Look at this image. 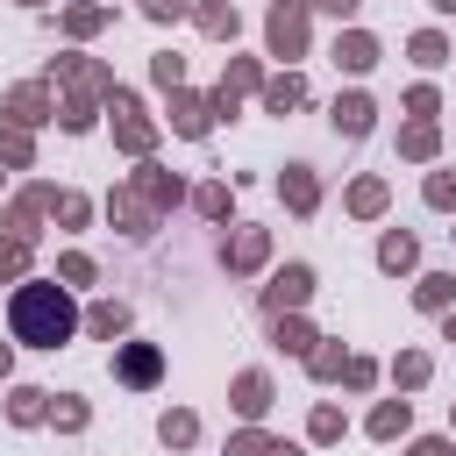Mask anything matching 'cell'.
Returning <instances> with one entry per match:
<instances>
[{
  "instance_id": "cell-2",
  "label": "cell",
  "mask_w": 456,
  "mask_h": 456,
  "mask_svg": "<svg viewBox=\"0 0 456 456\" xmlns=\"http://www.w3.org/2000/svg\"><path fill=\"white\" fill-rule=\"evenodd\" d=\"M114 378H121V385H157V378H164V356H157V342H121V356H114Z\"/></svg>"
},
{
  "instance_id": "cell-34",
  "label": "cell",
  "mask_w": 456,
  "mask_h": 456,
  "mask_svg": "<svg viewBox=\"0 0 456 456\" xmlns=\"http://www.w3.org/2000/svg\"><path fill=\"white\" fill-rule=\"evenodd\" d=\"M342 370V349H314V378H335Z\"/></svg>"
},
{
  "instance_id": "cell-28",
  "label": "cell",
  "mask_w": 456,
  "mask_h": 456,
  "mask_svg": "<svg viewBox=\"0 0 456 456\" xmlns=\"http://www.w3.org/2000/svg\"><path fill=\"white\" fill-rule=\"evenodd\" d=\"M150 71H157V86H178V78H185V64H178V57H171V50H164V57H157V64H150Z\"/></svg>"
},
{
  "instance_id": "cell-35",
  "label": "cell",
  "mask_w": 456,
  "mask_h": 456,
  "mask_svg": "<svg viewBox=\"0 0 456 456\" xmlns=\"http://www.w3.org/2000/svg\"><path fill=\"white\" fill-rule=\"evenodd\" d=\"M50 413H57V428H86V406H78V399H64V406H50Z\"/></svg>"
},
{
  "instance_id": "cell-21",
  "label": "cell",
  "mask_w": 456,
  "mask_h": 456,
  "mask_svg": "<svg viewBox=\"0 0 456 456\" xmlns=\"http://www.w3.org/2000/svg\"><path fill=\"white\" fill-rule=\"evenodd\" d=\"M200 28L207 36H235V7H200Z\"/></svg>"
},
{
  "instance_id": "cell-18",
  "label": "cell",
  "mask_w": 456,
  "mask_h": 456,
  "mask_svg": "<svg viewBox=\"0 0 456 456\" xmlns=\"http://www.w3.org/2000/svg\"><path fill=\"white\" fill-rule=\"evenodd\" d=\"M256 256H264V235H256V228H242V235L228 242V264H256Z\"/></svg>"
},
{
  "instance_id": "cell-26",
  "label": "cell",
  "mask_w": 456,
  "mask_h": 456,
  "mask_svg": "<svg viewBox=\"0 0 456 456\" xmlns=\"http://www.w3.org/2000/svg\"><path fill=\"white\" fill-rule=\"evenodd\" d=\"M428 200H435V207H456V171H435V178H428Z\"/></svg>"
},
{
  "instance_id": "cell-9",
  "label": "cell",
  "mask_w": 456,
  "mask_h": 456,
  "mask_svg": "<svg viewBox=\"0 0 456 456\" xmlns=\"http://www.w3.org/2000/svg\"><path fill=\"white\" fill-rule=\"evenodd\" d=\"M207 114H214L207 100H185V93L171 100V121H178V135H207Z\"/></svg>"
},
{
  "instance_id": "cell-6",
  "label": "cell",
  "mask_w": 456,
  "mask_h": 456,
  "mask_svg": "<svg viewBox=\"0 0 456 456\" xmlns=\"http://www.w3.org/2000/svg\"><path fill=\"white\" fill-rule=\"evenodd\" d=\"M264 406H271V378H264V370H242V378H235V413L256 420Z\"/></svg>"
},
{
  "instance_id": "cell-19",
  "label": "cell",
  "mask_w": 456,
  "mask_h": 456,
  "mask_svg": "<svg viewBox=\"0 0 456 456\" xmlns=\"http://www.w3.org/2000/svg\"><path fill=\"white\" fill-rule=\"evenodd\" d=\"M449 292H456V278H442V271H435V278H420V292H413V299H420V306H449Z\"/></svg>"
},
{
  "instance_id": "cell-15",
  "label": "cell",
  "mask_w": 456,
  "mask_h": 456,
  "mask_svg": "<svg viewBox=\"0 0 456 456\" xmlns=\"http://www.w3.org/2000/svg\"><path fill=\"white\" fill-rule=\"evenodd\" d=\"M378 264H385V271H406V264H413V235H385V242H378Z\"/></svg>"
},
{
  "instance_id": "cell-11",
  "label": "cell",
  "mask_w": 456,
  "mask_h": 456,
  "mask_svg": "<svg viewBox=\"0 0 456 456\" xmlns=\"http://www.w3.org/2000/svg\"><path fill=\"white\" fill-rule=\"evenodd\" d=\"M86 328H93V335H121V328H128V306H121V299H100V306L86 314Z\"/></svg>"
},
{
  "instance_id": "cell-13",
  "label": "cell",
  "mask_w": 456,
  "mask_h": 456,
  "mask_svg": "<svg viewBox=\"0 0 456 456\" xmlns=\"http://www.w3.org/2000/svg\"><path fill=\"white\" fill-rule=\"evenodd\" d=\"M43 399H50V392H36V385H21V392H14V399H7V413H14V420H21V428H28V420H43V413H50V406H43Z\"/></svg>"
},
{
  "instance_id": "cell-32",
  "label": "cell",
  "mask_w": 456,
  "mask_h": 456,
  "mask_svg": "<svg viewBox=\"0 0 456 456\" xmlns=\"http://www.w3.org/2000/svg\"><path fill=\"white\" fill-rule=\"evenodd\" d=\"M93 278V256H64V285H86Z\"/></svg>"
},
{
  "instance_id": "cell-10",
  "label": "cell",
  "mask_w": 456,
  "mask_h": 456,
  "mask_svg": "<svg viewBox=\"0 0 456 456\" xmlns=\"http://www.w3.org/2000/svg\"><path fill=\"white\" fill-rule=\"evenodd\" d=\"M285 200H292L299 214H314V200H321V185H314V171H306V164H292V171H285Z\"/></svg>"
},
{
  "instance_id": "cell-40",
  "label": "cell",
  "mask_w": 456,
  "mask_h": 456,
  "mask_svg": "<svg viewBox=\"0 0 456 456\" xmlns=\"http://www.w3.org/2000/svg\"><path fill=\"white\" fill-rule=\"evenodd\" d=\"M435 7H456V0H435Z\"/></svg>"
},
{
  "instance_id": "cell-5",
  "label": "cell",
  "mask_w": 456,
  "mask_h": 456,
  "mask_svg": "<svg viewBox=\"0 0 456 456\" xmlns=\"http://www.w3.org/2000/svg\"><path fill=\"white\" fill-rule=\"evenodd\" d=\"M114 114H121V121H114L121 142H128V150H150V121H142V107H135V93H114Z\"/></svg>"
},
{
  "instance_id": "cell-8",
  "label": "cell",
  "mask_w": 456,
  "mask_h": 456,
  "mask_svg": "<svg viewBox=\"0 0 456 456\" xmlns=\"http://www.w3.org/2000/svg\"><path fill=\"white\" fill-rule=\"evenodd\" d=\"M335 64H349V71H370V64H378V43H370V36H342V43H335Z\"/></svg>"
},
{
  "instance_id": "cell-30",
  "label": "cell",
  "mask_w": 456,
  "mask_h": 456,
  "mask_svg": "<svg viewBox=\"0 0 456 456\" xmlns=\"http://www.w3.org/2000/svg\"><path fill=\"white\" fill-rule=\"evenodd\" d=\"M392 370H399V385H420V378H428V356H399Z\"/></svg>"
},
{
  "instance_id": "cell-29",
  "label": "cell",
  "mask_w": 456,
  "mask_h": 456,
  "mask_svg": "<svg viewBox=\"0 0 456 456\" xmlns=\"http://www.w3.org/2000/svg\"><path fill=\"white\" fill-rule=\"evenodd\" d=\"M200 214H214V221H221V214H228V192H221V185H200Z\"/></svg>"
},
{
  "instance_id": "cell-23",
  "label": "cell",
  "mask_w": 456,
  "mask_h": 456,
  "mask_svg": "<svg viewBox=\"0 0 456 456\" xmlns=\"http://www.w3.org/2000/svg\"><path fill=\"white\" fill-rule=\"evenodd\" d=\"M349 207H356V214H378V207H385V185H378V178H363V185L349 192Z\"/></svg>"
},
{
  "instance_id": "cell-17",
  "label": "cell",
  "mask_w": 456,
  "mask_h": 456,
  "mask_svg": "<svg viewBox=\"0 0 456 456\" xmlns=\"http://www.w3.org/2000/svg\"><path fill=\"white\" fill-rule=\"evenodd\" d=\"M399 150H406V157H435V128H428V121H413V128L399 135Z\"/></svg>"
},
{
  "instance_id": "cell-14",
  "label": "cell",
  "mask_w": 456,
  "mask_h": 456,
  "mask_svg": "<svg viewBox=\"0 0 456 456\" xmlns=\"http://www.w3.org/2000/svg\"><path fill=\"white\" fill-rule=\"evenodd\" d=\"M399 428H406V399H385V406L370 413V435H378V442H392Z\"/></svg>"
},
{
  "instance_id": "cell-25",
  "label": "cell",
  "mask_w": 456,
  "mask_h": 456,
  "mask_svg": "<svg viewBox=\"0 0 456 456\" xmlns=\"http://www.w3.org/2000/svg\"><path fill=\"white\" fill-rule=\"evenodd\" d=\"M0 157H7V164H28V135H21V128H0Z\"/></svg>"
},
{
  "instance_id": "cell-37",
  "label": "cell",
  "mask_w": 456,
  "mask_h": 456,
  "mask_svg": "<svg viewBox=\"0 0 456 456\" xmlns=\"http://www.w3.org/2000/svg\"><path fill=\"white\" fill-rule=\"evenodd\" d=\"M413 456H456V449H449V442H420Z\"/></svg>"
},
{
  "instance_id": "cell-12",
  "label": "cell",
  "mask_w": 456,
  "mask_h": 456,
  "mask_svg": "<svg viewBox=\"0 0 456 456\" xmlns=\"http://www.w3.org/2000/svg\"><path fill=\"white\" fill-rule=\"evenodd\" d=\"M299 100H306L299 78H271V86H264V107H271V114H285V107H299Z\"/></svg>"
},
{
  "instance_id": "cell-16",
  "label": "cell",
  "mask_w": 456,
  "mask_h": 456,
  "mask_svg": "<svg viewBox=\"0 0 456 456\" xmlns=\"http://www.w3.org/2000/svg\"><path fill=\"white\" fill-rule=\"evenodd\" d=\"M157 435H164L171 449H185V442L200 435V420H192V413H164V428H157Z\"/></svg>"
},
{
  "instance_id": "cell-36",
  "label": "cell",
  "mask_w": 456,
  "mask_h": 456,
  "mask_svg": "<svg viewBox=\"0 0 456 456\" xmlns=\"http://www.w3.org/2000/svg\"><path fill=\"white\" fill-rule=\"evenodd\" d=\"M306 7H328V14H349L356 0H306Z\"/></svg>"
},
{
  "instance_id": "cell-7",
  "label": "cell",
  "mask_w": 456,
  "mask_h": 456,
  "mask_svg": "<svg viewBox=\"0 0 456 456\" xmlns=\"http://www.w3.org/2000/svg\"><path fill=\"white\" fill-rule=\"evenodd\" d=\"M335 128H342V135H370V100H363V93L335 100Z\"/></svg>"
},
{
  "instance_id": "cell-31",
  "label": "cell",
  "mask_w": 456,
  "mask_h": 456,
  "mask_svg": "<svg viewBox=\"0 0 456 456\" xmlns=\"http://www.w3.org/2000/svg\"><path fill=\"white\" fill-rule=\"evenodd\" d=\"M314 435H321V442H335V435H342V413H335V406H321V413H314Z\"/></svg>"
},
{
  "instance_id": "cell-22",
  "label": "cell",
  "mask_w": 456,
  "mask_h": 456,
  "mask_svg": "<svg viewBox=\"0 0 456 456\" xmlns=\"http://www.w3.org/2000/svg\"><path fill=\"white\" fill-rule=\"evenodd\" d=\"M7 107H14V121H43V93H36V86H21Z\"/></svg>"
},
{
  "instance_id": "cell-24",
  "label": "cell",
  "mask_w": 456,
  "mask_h": 456,
  "mask_svg": "<svg viewBox=\"0 0 456 456\" xmlns=\"http://www.w3.org/2000/svg\"><path fill=\"white\" fill-rule=\"evenodd\" d=\"M413 57H420V64H442V57H449V43L428 28V36H413Z\"/></svg>"
},
{
  "instance_id": "cell-38",
  "label": "cell",
  "mask_w": 456,
  "mask_h": 456,
  "mask_svg": "<svg viewBox=\"0 0 456 456\" xmlns=\"http://www.w3.org/2000/svg\"><path fill=\"white\" fill-rule=\"evenodd\" d=\"M0 378H7V342H0Z\"/></svg>"
},
{
  "instance_id": "cell-4",
  "label": "cell",
  "mask_w": 456,
  "mask_h": 456,
  "mask_svg": "<svg viewBox=\"0 0 456 456\" xmlns=\"http://www.w3.org/2000/svg\"><path fill=\"white\" fill-rule=\"evenodd\" d=\"M299 43H306V14H299V0H292V7H271V50H278V57H299Z\"/></svg>"
},
{
  "instance_id": "cell-39",
  "label": "cell",
  "mask_w": 456,
  "mask_h": 456,
  "mask_svg": "<svg viewBox=\"0 0 456 456\" xmlns=\"http://www.w3.org/2000/svg\"><path fill=\"white\" fill-rule=\"evenodd\" d=\"M271 456H299V449H271Z\"/></svg>"
},
{
  "instance_id": "cell-3",
  "label": "cell",
  "mask_w": 456,
  "mask_h": 456,
  "mask_svg": "<svg viewBox=\"0 0 456 456\" xmlns=\"http://www.w3.org/2000/svg\"><path fill=\"white\" fill-rule=\"evenodd\" d=\"M306 292H314V271H306V264H285V271L264 285V306L285 314V306H306Z\"/></svg>"
},
{
  "instance_id": "cell-20",
  "label": "cell",
  "mask_w": 456,
  "mask_h": 456,
  "mask_svg": "<svg viewBox=\"0 0 456 456\" xmlns=\"http://www.w3.org/2000/svg\"><path fill=\"white\" fill-rule=\"evenodd\" d=\"M21 264H28V235H7V242H0V278H14Z\"/></svg>"
},
{
  "instance_id": "cell-27",
  "label": "cell",
  "mask_w": 456,
  "mask_h": 456,
  "mask_svg": "<svg viewBox=\"0 0 456 456\" xmlns=\"http://www.w3.org/2000/svg\"><path fill=\"white\" fill-rule=\"evenodd\" d=\"M271 449H278V442H264V435H235V442H228V456H271Z\"/></svg>"
},
{
  "instance_id": "cell-33",
  "label": "cell",
  "mask_w": 456,
  "mask_h": 456,
  "mask_svg": "<svg viewBox=\"0 0 456 456\" xmlns=\"http://www.w3.org/2000/svg\"><path fill=\"white\" fill-rule=\"evenodd\" d=\"M278 342H285V349H306V342H314V335H306V328H299V321H278Z\"/></svg>"
},
{
  "instance_id": "cell-1",
  "label": "cell",
  "mask_w": 456,
  "mask_h": 456,
  "mask_svg": "<svg viewBox=\"0 0 456 456\" xmlns=\"http://www.w3.org/2000/svg\"><path fill=\"white\" fill-rule=\"evenodd\" d=\"M7 328H14V342H28V349H57V342H71L78 306H71L64 285L28 278V285H14V299H7Z\"/></svg>"
}]
</instances>
